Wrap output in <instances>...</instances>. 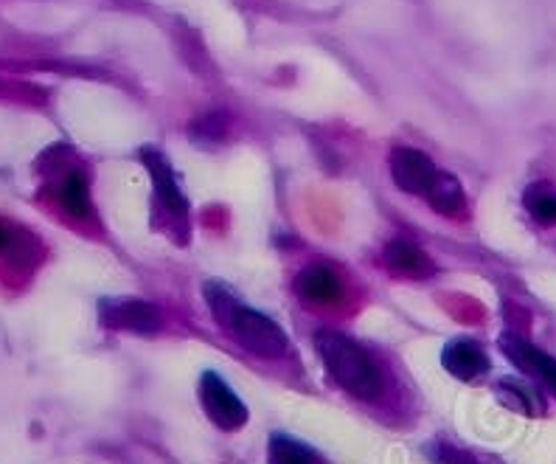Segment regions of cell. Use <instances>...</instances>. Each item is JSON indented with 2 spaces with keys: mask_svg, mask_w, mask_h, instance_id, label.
I'll return each mask as SVG.
<instances>
[{
  "mask_svg": "<svg viewBox=\"0 0 556 464\" xmlns=\"http://www.w3.org/2000/svg\"><path fill=\"white\" fill-rule=\"evenodd\" d=\"M441 172L444 170H439L425 152L414 150V147H396L391 152V178L407 195H419L428 200L433 186L439 184Z\"/></svg>",
  "mask_w": 556,
  "mask_h": 464,
  "instance_id": "cell-4",
  "label": "cell"
},
{
  "mask_svg": "<svg viewBox=\"0 0 556 464\" xmlns=\"http://www.w3.org/2000/svg\"><path fill=\"white\" fill-rule=\"evenodd\" d=\"M200 403H203L205 417L217 428L239 430L248 423V409L217 372H203L200 377Z\"/></svg>",
  "mask_w": 556,
  "mask_h": 464,
  "instance_id": "cell-3",
  "label": "cell"
},
{
  "mask_svg": "<svg viewBox=\"0 0 556 464\" xmlns=\"http://www.w3.org/2000/svg\"><path fill=\"white\" fill-rule=\"evenodd\" d=\"M441 363L450 375H455L458 380H476V377L486 375L489 372V358L476 341H467V338H458V341H450L441 352Z\"/></svg>",
  "mask_w": 556,
  "mask_h": 464,
  "instance_id": "cell-8",
  "label": "cell"
},
{
  "mask_svg": "<svg viewBox=\"0 0 556 464\" xmlns=\"http://www.w3.org/2000/svg\"><path fill=\"white\" fill-rule=\"evenodd\" d=\"M386 262L388 267L400 276H410V279H425L435 271L430 256L421 248L410 246L405 239H394L391 246L386 248Z\"/></svg>",
  "mask_w": 556,
  "mask_h": 464,
  "instance_id": "cell-9",
  "label": "cell"
},
{
  "mask_svg": "<svg viewBox=\"0 0 556 464\" xmlns=\"http://www.w3.org/2000/svg\"><path fill=\"white\" fill-rule=\"evenodd\" d=\"M522 203L531 217L543 226H556V189L551 184H534L526 189Z\"/></svg>",
  "mask_w": 556,
  "mask_h": 464,
  "instance_id": "cell-12",
  "label": "cell"
},
{
  "mask_svg": "<svg viewBox=\"0 0 556 464\" xmlns=\"http://www.w3.org/2000/svg\"><path fill=\"white\" fill-rule=\"evenodd\" d=\"M7 242H9L7 231H3V228H0V248H7Z\"/></svg>",
  "mask_w": 556,
  "mask_h": 464,
  "instance_id": "cell-15",
  "label": "cell"
},
{
  "mask_svg": "<svg viewBox=\"0 0 556 464\" xmlns=\"http://www.w3.org/2000/svg\"><path fill=\"white\" fill-rule=\"evenodd\" d=\"M203 296L219 327L231 335L239 347L258 358L285 355L287 347H290L285 329L278 327L273 318H267L265 313L248 308L223 281H205Z\"/></svg>",
  "mask_w": 556,
  "mask_h": 464,
  "instance_id": "cell-1",
  "label": "cell"
},
{
  "mask_svg": "<svg viewBox=\"0 0 556 464\" xmlns=\"http://www.w3.org/2000/svg\"><path fill=\"white\" fill-rule=\"evenodd\" d=\"M501 349L506 352L511 363H515L517 369L526 372V375L536 377V380L548 386V391L556 394V361L551 355H545L543 349H536L534 343H529L520 335H501Z\"/></svg>",
  "mask_w": 556,
  "mask_h": 464,
  "instance_id": "cell-7",
  "label": "cell"
},
{
  "mask_svg": "<svg viewBox=\"0 0 556 464\" xmlns=\"http://www.w3.org/2000/svg\"><path fill=\"white\" fill-rule=\"evenodd\" d=\"M99 318L104 327L116 329V333L152 335L161 329L157 308L141 299H104L99 304Z\"/></svg>",
  "mask_w": 556,
  "mask_h": 464,
  "instance_id": "cell-5",
  "label": "cell"
},
{
  "mask_svg": "<svg viewBox=\"0 0 556 464\" xmlns=\"http://www.w3.org/2000/svg\"><path fill=\"white\" fill-rule=\"evenodd\" d=\"M299 293L313 304H332L340 299L343 287H340L338 276L324 265L306 267L304 274L299 276Z\"/></svg>",
  "mask_w": 556,
  "mask_h": 464,
  "instance_id": "cell-10",
  "label": "cell"
},
{
  "mask_svg": "<svg viewBox=\"0 0 556 464\" xmlns=\"http://www.w3.org/2000/svg\"><path fill=\"white\" fill-rule=\"evenodd\" d=\"M315 349H318L320 361L329 369V375L338 380L343 391H349L357 400H377L382 394V372L377 369V363L368 358V352L352 338L340 333H324L315 335Z\"/></svg>",
  "mask_w": 556,
  "mask_h": 464,
  "instance_id": "cell-2",
  "label": "cell"
},
{
  "mask_svg": "<svg viewBox=\"0 0 556 464\" xmlns=\"http://www.w3.org/2000/svg\"><path fill=\"white\" fill-rule=\"evenodd\" d=\"M267 459H270V464H320L306 444L290 437H273Z\"/></svg>",
  "mask_w": 556,
  "mask_h": 464,
  "instance_id": "cell-13",
  "label": "cell"
},
{
  "mask_svg": "<svg viewBox=\"0 0 556 464\" xmlns=\"http://www.w3.org/2000/svg\"><path fill=\"white\" fill-rule=\"evenodd\" d=\"M430 209H435L444 217H458L467 209V198H464V186L458 184V178H453L450 172H441L439 184L433 186V191L428 195Z\"/></svg>",
  "mask_w": 556,
  "mask_h": 464,
  "instance_id": "cell-11",
  "label": "cell"
},
{
  "mask_svg": "<svg viewBox=\"0 0 556 464\" xmlns=\"http://www.w3.org/2000/svg\"><path fill=\"white\" fill-rule=\"evenodd\" d=\"M60 203L71 217H90V191L79 172H74L60 189Z\"/></svg>",
  "mask_w": 556,
  "mask_h": 464,
  "instance_id": "cell-14",
  "label": "cell"
},
{
  "mask_svg": "<svg viewBox=\"0 0 556 464\" xmlns=\"http://www.w3.org/2000/svg\"><path fill=\"white\" fill-rule=\"evenodd\" d=\"M141 161L143 166L150 170V178L152 184H155V195L163 203V209H166L169 214H175L177 220H186V214H189V203H186L184 189H180V184H177L175 172H172L166 155L157 152L155 147H143Z\"/></svg>",
  "mask_w": 556,
  "mask_h": 464,
  "instance_id": "cell-6",
  "label": "cell"
}]
</instances>
